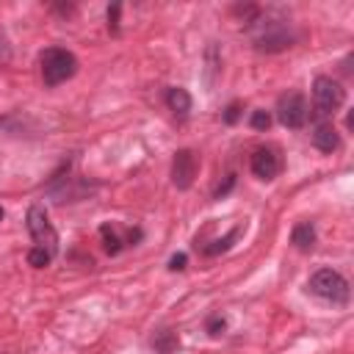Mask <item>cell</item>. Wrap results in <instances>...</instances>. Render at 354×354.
I'll return each mask as SVG.
<instances>
[{
    "label": "cell",
    "instance_id": "6da1fadb",
    "mask_svg": "<svg viewBox=\"0 0 354 354\" xmlns=\"http://www.w3.org/2000/svg\"><path fill=\"white\" fill-rule=\"evenodd\" d=\"M249 36H252V47L257 53H282L288 47H293L296 41V33L288 22L282 19H254L252 28H249Z\"/></svg>",
    "mask_w": 354,
    "mask_h": 354
},
{
    "label": "cell",
    "instance_id": "7a4b0ae2",
    "mask_svg": "<svg viewBox=\"0 0 354 354\" xmlns=\"http://www.w3.org/2000/svg\"><path fill=\"white\" fill-rule=\"evenodd\" d=\"M39 69H41L44 86L55 88V86H61L77 75V58L66 47H47L39 55Z\"/></svg>",
    "mask_w": 354,
    "mask_h": 354
},
{
    "label": "cell",
    "instance_id": "3957f363",
    "mask_svg": "<svg viewBox=\"0 0 354 354\" xmlns=\"http://www.w3.org/2000/svg\"><path fill=\"white\" fill-rule=\"evenodd\" d=\"M307 288H310V293H315V296H321V299H326L332 304H346L348 296H351L348 279L340 271H335V268H318L310 277Z\"/></svg>",
    "mask_w": 354,
    "mask_h": 354
},
{
    "label": "cell",
    "instance_id": "277c9868",
    "mask_svg": "<svg viewBox=\"0 0 354 354\" xmlns=\"http://www.w3.org/2000/svg\"><path fill=\"white\" fill-rule=\"evenodd\" d=\"M343 102H346V88H343L335 77L318 75V77L313 80V108H315V113L329 116V113L340 111Z\"/></svg>",
    "mask_w": 354,
    "mask_h": 354
},
{
    "label": "cell",
    "instance_id": "5b68a950",
    "mask_svg": "<svg viewBox=\"0 0 354 354\" xmlns=\"http://www.w3.org/2000/svg\"><path fill=\"white\" fill-rule=\"evenodd\" d=\"M310 119V105L304 100L301 91H285L279 100H277V122L288 130H299L304 127Z\"/></svg>",
    "mask_w": 354,
    "mask_h": 354
},
{
    "label": "cell",
    "instance_id": "8992f818",
    "mask_svg": "<svg viewBox=\"0 0 354 354\" xmlns=\"http://www.w3.org/2000/svg\"><path fill=\"white\" fill-rule=\"evenodd\" d=\"M28 232H30V238H33V243L36 246H41V249H47L50 254L58 249V232H55V227H53V221L47 218V213H44V207L41 205H30L28 207Z\"/></svg>",
    "mask_w": 354,
    "mask_h": 354
},
{
    "label": "cell",
    "instance_id": "52a82bcc",
    "mask_svg": "<svg viewBox=\"0 0 354 354\" xmlns=\"http://www.w3.org/2000/svg\"><path fill=\"white\" fill-rule=\"evenodd\" d=\"M249 169L257 180H266L271 183L279 171H282V155L277 147H257L252 152V160H249Z\"/></svg>",
    "mask_w": 354,
    "mask_h": 354
},
{
    "label": "cell",
    "instance_id": "ba28073f",
    "mask_svg": "<svg viewBox=\"0 0 354 354\" xmlns=\"http://www.w3.org/2000/svg\"><path fill=\"white\" fill-rule=\"evenodd\" d=\"M196 155L191 149H177L174 158H171V183L177 191H188L194 185V177H196Z\"/></svg>",
    "mask_w": 354,
    "mask_h": 354
},
{
    "label": "cell",
    "instance_id": "9c48e42d",
    "mask_svg": "<svg viewBox=\"0 0 354 354\" xmlns=\"http://www.w3.org/2000/svg\"><path fill=\"white\" fill-rule=\"evenodd\" d=\"M313 147L321 149V152H335L340 147V133L335 130L332 122L315 124V130H313Z\"/></svg>",
    "mask_w": 354,
    "mask_h": 354
},
{
    "label": "cell",
    "instance_id": "30bf717a",
    "mask_svg": "<svg viewBox=\"0 0 354 354\" xmlns=\"http://www.w3.org/2000/svg\"><path fill=\"white\" fill-rule=\"evenodd\" d=\"M315 241H318V235H315V227H313L310 221L293 224V230H290V243H293L299 252H310V249L315 246Z\"/></svg>",
    "mask_w": 354,
    "mask_h": 354
},
{
    "label": "cell",
    "instance_id": "8fae6325",
    "mask_svg": "<svg viewBox=\"0 0 354 354\" xmlns=\"http://www.w3.org/2000/svg\"><path fill=\"white\" fill-rule=\"evenodd\" d=\"M166 105L174 111V116H188V111H191L194 100H191V94H188L185 88L171 86V88L166 91Z\"/></svg>",
    "mask_w": 354,
    "mask_h": 354
},
{
    "label": "cell",
    "instance_id": "7c38bea8",
    "mask_svg": "<svg viewBox=\"0 0 354 354\" xmlns=\"http://www.w3.org/2000/svg\"><path fill=\"white\" fill-rule=\"evenodd\" d=\"M100 235H102V243H105V252H108V254H119L122 246H130L127 238H122L113 224H102V227H100Z\"/></svg>",
    "mask_w": 354,
    "mask_h": 354
},
{
    "label": "cell",
    "instance_id": "4fadbf2b",
    "mask_svg": "<svg viewBox=\"0 0 354 354\" xmlns=\"http://www.w3.org/2000/svg\"><path fill=\"white\" fill-rule=\"evenodd\" d=\"M241 232H243V227H232L224 238L213 241V246H205V254H210V257H213V254H218V252H227V249L232 246V241H238V235H241Z\"/></svg>",
    "mask_w": 354,
    "mask_h": 354
},
{
    "label": "cell",
    "instance_id": "5bb4252c",
    "mask_svg": "<svg viewBox=\"0 0 354 354\" xmlns=\"http://www.w3.org/2000/svg\"><path fill=\"white\" fill-rule=\"evenodd\" d=\"M152 346H155L160 354H169V351H174V348H177V337H174V332H171V329H160V332L152 337Z\"/></svg>",
    "mask_w": 354,
    "mask_h": 354
},
{
    "label": "cell",
    "instance_id": "9a60e30c",
    "mask_svg": "<svg viewBox=\"0 0 354 354\" xmlns=\"http://www.w3.org/2000/svg\"><path fill=\"white\" fill-rule=\"evenodd\" d=\"M50 260H53V254H50L47 249H41V246H33V249L28 252V263H30L33 268H44V266H50Z\"/></svg>",
    "mask_w": 354,
    "mask_h": 354
},
{
    "label": "cell",
    "instance_id": "2e32d148",
    "mask_svg": "<svg viewBox=\"0 0 354 354\" xmlns=\"http://www.w3.org/2000/svg\"><path fill=\"white\" fill-rule=\"evenodd\" d=\"M249 124H252L254 130H268V127H271V113H268V111H252Z\"/></svg>",
    "mask_w": 354,
    "mask_h": 354
},
{
    "label": "cell",
    "instance_id": "e0dca14e",
    "mask_svg": "<svg viewBox=\"0 0 354 354\" xmlns=\"http://www.w3.org/2000/svg\"><path fill=\"white\" fill-rule=\"evenodd\" d=\"M119 11H122L119 3H113V6L108 8V30H111V33H119Z\"/></svg>",
    "mask_w": 354,
    "mask_h": 354
},
{
    "label": "cell",
    "instance_id": "ac0fdd59",
    "mask_svg": "<svg viewBox=\"0 0 354 354\" xmlns=\"http://www.w3.org/2000/svg\"><path fill=\"white\" fill-rule=\"evenodd\" d=\"M238 116H241V105H238V102H230L227 111H224V122H227V124H235Z\"/></svg>",
    "mask_w": 354,
    "mask_h": 354
},
{
    "label": "cell",
    "instance_id": "d6986e66",
    "mask_svg": "<svg viewBox=\"0 0 354 354\" xmlns=\"http://www.w3.org/2000/svg\"><path fill=\"white\" fill-rule=\"evenodd\" d=\"M224 326H227V321H224L221 315H213V318L207 321V332H210V335H218Z\"/></svg>",
    "mask_w": 354,
    "mask_h": 354
},
{
    "label": "cell",
    "instance_id": "ffe728a7",
    "mask_svg": "<svg viewBox=\"0 0 354 354\" xmlns=\"http://www.w3.org/2000/svg\"><path fill=\"white\" fill-rule=\"evenodd\" d=\"M232 185H235V174H227V180H224V185H218V188H216V199H221V196H227Z\"/></svg>",
    "mask_w": 354,
    "mask_h": 354
},
{
    "label": "cell",
    "instance_id": "44dd1931",
    "mask_svg": "<svg viewBox=\"0 0 354 354\" xmlns=\"http://www.w3.org/2000/svg\"><path fill=\"white\" fill-rule=\"evenodd\" d=\"M185 263H188V257L180 252V254H174V257L169 260V268H171V271H183V268H185Z\"/></svg>",
    "mask_w": 354,
    "mask_h": 354
},
{
    "label": "cell",
    "instance_id": "7402d4cb",
    "mask_svg": "<svg viewBox=\"0 0 354 354\" xmlns=\"http://www.w3.org/2000/svg\"><path fill=\"white\" fill-rule=\"evenodd\" d=\"M11 58V47H8V41L0 36V61H8Z\"/></svg>",
    "mask_w": 354,
    "mask_h": 354
},
{
    "label": "cell",
    "instance_id": "603a6c76",
    "mask_svg": "<svg viewBox=\"0 0 354 354\" xmlns=\"http://www.w3.org/2000/svg\"><path fill=\"white\" fill-rule=\"evenodd\" d=\"M3 216H6V213H3V207H0V221H3Z\"/></svg>",
    "mask_w": 354,
    "mask_h": 354
}]
</instances>
